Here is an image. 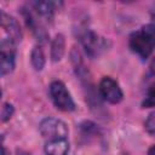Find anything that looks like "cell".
<instances>
[{
	"mask_svg": "<svg viewBox=\"0 0 155 155\" xmlns=\"http://www.w3.org/2000/svg\"><path fill=\"white\" fill-rule=\"evenodd\" d=\"M130 47L143 58L151 54L155 48V24H147L130 38Z\"/></svg>",
	"mask_w": 155,
	"mask_h": 155,
	"instance_id": "6da1fadb",
	"label": "cell"
},
{
	"mask_svg": "<svg viewBox=\"0 0 155 155\" xmlns=\"http://www.w3.org/2000/svg\"><path fill=\"white\" fill-rule=\"evenodd\" d=\"M50 96L53 104L63 111H71L75 109V103L62 81H53L50 85Z\"/></svg>",
	"mask_w": 155,
	"mask_h": 155,
	"instance_id": "7a4b0ae2",
	"label": "cell"
},
{
	"mask_svg": "<svg viewBox=\"0 0 155 155\" xmlns=\"http://www.w3.org/2000/svg\"><path fill=\"white\" fill-rule=\"evenodd\" d=\"M41 136L47 140L67 138L68 127L64 121L56 117H46L40 122L39 126Z\"/></svg>",
	"mask_w": 155,
	"mask_h": 155,
	"instance_id": "3957f363",
	"label": "cell"
},
{
	"mask_svg": "<svg viewBox=\"0 0 155 155\" xmlns=\"http://www.w3.org/2000/svg\"><path fill=\"white\" fill-rule=\"evenodd\" d=\"M16 44L8 40H0V70L1 75L11 73L16 61Z\"/></svg>",
	"mask_w": 155,
	"mask_h": 155,
	"instance_id": "277c9868",
	"label": "cell"
},
{
	"mask_svg": "<svg viewBox=\"0 0 155 155\" xmlns=\"http://www.w3.org/2000/svg\"><path fill=\"white\" fill-rule=\"evenodd\" d=\"M1 40H8L16 45L22 40L18 22L5 12H1Z\"/></svg>",
	"mask_w": 155,
	"mask_h": 155,
	"instance_id": "5b68a950",
	"label": "cell"
},
{
	"mask_svg": "<svg viewBox=\"0 0 155 155\" xmlns=\"http://www.w3.org/2000/svg\"><path fill=\"white\" fill-rule=\"evenodd\" d=\"M99 93L103 97V99H105L111 104L120 103L124 97L119 84L109 76L103 78L102 81L99 82Z\"/></svg>",
	"mask_w": 155,
	"mask_h": 155,
	"instance_id": "8992f818",
	"label": "cell"
},
{
	"mask_svg": "<svg viewBox=\"0 0 155 155\" xmlns=\"http://www.w3.org/2000/svg\"><path fill=\"white\" fill-rule=\"evenodd\" d=\"M82 45L90 56H97L104 48V40L93 31H85L81 38Z\"/></svg>",
	"mask_w": 155,
	"mask_h": 155,
	"instance_id": "52a82bcc",
	"label": "cell"
},
{
	"mask_svg": "<svg viewBox=\"0 0 155 155\" xmlns=\"http://www.w3.org/2000/svg\"><path fill=\"white\" fill-rule=\"evenodd\" d=\"M68 151H69V143L67 138L47 140L45 145L46 155H68Z\"/></svg>",
	"mask_w": 155,
	"mask_h": 155,
	"instance_id": "ba28073f",
	"label": "cell"
},
{
	"mask_svg": "<svg viewBox=\"0 0 155 155\" xmlns=\"http://www.w3.org/2000/svg\"><path fill=\"white\" fill-rule=\"evenodd\" d=\"M64 47H65V42H64V38L63 35L58 34L56 35V38L52 41V46H51V57L52 61L57 62L62 58L63 53H64Z\"/></svg>",
	"mask_w": 155,
	"mask_h": 155,
	"instance_id": "9c48e42d",
	"label": "cell"
},
{
	"mask_svg": "<svg viewBox=\"0 0 155 155\" xmlns=\"http://www.w3.org/2000/svg\"><path fill=\"white\" fill-rule=\"evenodd\" d=\"M34 10L36 13L44 18H52L54 12V2L51 1H36L34 2Z\"/></svg>",
	"mask_w": 155,
	"mask_h": 155,
	"instance_id": "30bf717a",
	"label": "cell"
},
{
	"mask_svg": "<svg viewBox=\"0 0 155 155\" xmlns=\"http://www.w3.org/2000/svg\"><path fill=\"white\" fill-rule=\"evenodd\" d=\"M30 59H31V64L34 67L35 70H41L45 65V54L44 51L40 46H35L31 51L30 54Z\"/></svg>",
	"mask_w": 155,
	"mask_h": 155,
	"instance_id": "8fae6325",
	"label": "cell"
},
{
	"mask_svg": "<svg viewBox=\"0 0 155 155\" xmlns=\"http://www.w3.org/2000/svg\"><path fill=\"white\" fill-rule=\"evenodd\" d=\"M142 107L143 108H151L155 107V82L150 85V87L148 88L147 96L144 98V101L142 102Z\"/></svg>",
	"mask_w": 155,
	"mask_h": 155,
	"instance_id": "7c38bea8",
	"label": "cell"
},
{
	"mask_svg": "<svg viewBox=\"0 0 155 155\" xmlns=\"http://www.w3.org/2000/svg\"><path fill=\"white\" fill-rule=\"evenodd\" d=\"M12 114H13V107H12V104L5 103L2 105V108H1V121L2 122L7 121L12 116Z\"/></svg>",
	"mask_w": 155,
	"mask_h": 155,
	"instance_id": "4fadbf2b",
	"label": "cell"
},
{
	"mask_svg": "<svg viewBox=\"0 0 155 155\" xmlns=\"http://www.w3.org/2000/svg\"><path fill=\"white\" fill-rule=\"evenodd\" d=\"M145 130L148 133L155 136V111L151 113L145 121Z\"/></svg>",
	"mask_w": 155,
	"mask_h": 155,
	"instance_id": "5bb4252c",
	"label": "cell"
},
{
	"mask_svg": "<svg viewBox=\"0 0 155 155\" xmlns=\"http://www.w3.org/2000/svg\"><path fill=\"white\" fill-rule=\"evenodd\" d=\"M150 71L155 75V58L151 61V63H150Z\"/></svg>",
	"mask_w": 155,
	"mask_h": 155,
	"instance_id": "9a60e30c",
	"label": "cell"
},
{
	"mask_svg": "<svg viewBox=\"0 0 155 155\" xmlns=\"http://www.w3.org/2000/svg\"><path fill=\"white\" fill-rule=\"evenodd\" d=\"M148 155H155V145H153V147L148 150Z\"/></svg>",
	"mask_w": 155,
	"mask_h": 155,
	"instance_id": "2e32d148",
	"label": "cell"
}]
</instances>
